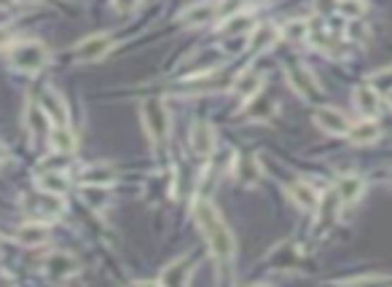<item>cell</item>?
<instances>
[{
  "label": "cell",
  "instance_id": "obj_1",
  "mask_svg": "<svg viewBox=\"0 0 392 287\" xmlns=\"http://www.w3.org/2000/svg\"><path fill=\"white\" fill-rule=\"evenodd\" d=\"M194 218H196L199 231H202L204 239H207V247H210L215 263L220 269H229L231 260H234L237 245H234V236H231L226 220L220 218V212H218L207 199H199V202H196V207H194Z\"/></svg>",
  "mask_w": 392,
  "mask_h": 287
},
{
  "label": "cell",
  "instance_id": "obj_2",
  "mask_svg": "<svg viewBox=\"0 0 392 287\" xmlns=\"http://www.w3.org/2000/svg\"><path fill=\"white\" fill-rule=\"evenodd\" d=\"M140 116H143V126H145V135L150 137V142H164L170 137L172 118H170V110H167L162 99H156V97L143 99Z\"/></svg>",
  "mask_w": 392,
  "mask_h": 287
},
{
  "label": "cell",
  "instance_id": "obj_3",
  "mask_svg": "<svg viewBox=\"0 0 392 287\" xmlns=\"http://www.w3.org/2000/svg\"><path fill=\"white\" fill-rule=\"evenodd\" d=\"M11 65L19 73L35 75L49 65V49L41 41H22L11 49Z\"/></svg>",
  "mask_w": 392,
  "mask_h": 287
},
{
  "label": "cell",
  "instance_id": "obj_4",
  "mask_svg": "<svg viewBox=\"0 0 392 287\" xmlns=\"http://www.w3.org/2000/svg\"><path fill=\"white\" fill-rule=\"evenodd\" d=\"M43 274L52 282H65V279L78 274V260L73 258L70 252H52L43 260Z\"/></svg>",
  "mask_w": 392,
  "mask_h": 287
},
{
  "label": "cell",
  "instance_id": "obj_5",
  "mask_svg": "<svg viewBox=\"0 0 392 287\" xmlns=\"http://www.w3.org/2000/svg\"><path fill=\"white\" fill-rule=\"evenodd\" d=\"M110 49H113V38H110L108 32H95V35L83 38L76 46V59L78 62H97V59H102V56L108 54Z\"/></svg>",
  "mask_w": 392,
  "mask_h": 287
},
{
  "label": "cell",
  "instance_id": "obj_6",
  "mask_svg": "<svg viewBox=\"0 0 392 287\" xmlns=\"http://www.w3.org/2000/svg\"><path fill=\"white\" fill-rule=\"evenodd\" d=\"M314 123L323 129L325 135H333V137H344L352 126L350 116H344L336 108H317L314 110Z\"/></svg>",
  "mask_w": 392,
  "mask_h": 287
},
{
  "label": "cell",
  "instance_id": "obj_7",
  "mask_svg": "<svg viewBox=\"0 0 392 287\" xmlns=\"http://www.w3.org/2000/svg\"><path fill=\"white\" fill-rule=\"evenodd\" d=\"M285 78H287V86L296 92L298 97H317L320 94V83L314 78V73L307 68H301V65H293V68L285 70Z\"/></svg>",
  "mask_w": 392,
  "mask_h": 287
},
{
  "label": "cell",
  "instance_id": "obj_8",
  "mask_svg": "<svg viewBox=\"0 0 392 287\" xmlns=\"http://www.w3.org/2000/svg\"><path fill=\"white\" fill-rule=\"evenodd\" d=\"M215 129H213V123L210 121H196L194 123V129H191V148H194V153L196 156H202V159H207V156H213V151H215Z\"/></svg>",
  "mask_w": 392,
  "mask_h": 287
},
{
  "label": "cell",
  "instance_id": "obj_9",
  "mask_svg": "<svg viewBox=\"0 0 392 287\" xmlns=\"http://www.w3.org/2000/svg\"><path fill=\"white\" fill-rule=\"evenodd\" d=\"M263 75L256 73V70H242V73H237V78L231 81V92L237 97H242V99H256L261 94V89H263Z\"/></svg>",
  "mask_w": 392,
  "mask_h": 287
},
{
  "label": "cell",
  "instance_id": "obj_10",
  "mask_svg": "<svg viewBox=\"0 0 392 287\" xmlns=\"http://www.w3.org/2000/svg\"><path fill=\"white\" fill-rule=\"evenodd\" d=\"M280 41V30L274 25H258L250 30V38H247V51L250 54H263L274 49V43Z\"/></svg>",
  "mask_w": 392,
  "mask_h": 287
},
{
  "label": "cell",
  "instance_id": "obj_11",
  "mask_svg": "<svg viewBox=\"0 0 392 287\" xmlns=\"http://www.w3.org/2000/svg\"><path fill=\"white\" fill-rule=\"evenodd\" d=\"M352 99H355L357 113L365 116V118H376L379 110H381V94H379L374 86H357L352 92Z\"/></svg>",
  "mask_w": 392,
  "mask_h": 287
},
{
  "label": "cell",
  "instance_id": "obj_12",
  "mask_svg": "<svg viewBox=\"0 0 392 287\" xmlns=\"http://www.w3.org/2000/svg\"><path fill=\"white\" fill-rule=\"evenodd\" d=\"M49 226H46V220H32V223H25V226H19L16 228V242L25 247H41L49 242Z\"/></svg>",
  "mask_w": 392,
  "mask_h": 287
},
{
  "label": "cell",
  "instance_id": "obj_13",
  "mask_svg": "<svg viewBox=\"0 0 392 287\" xmlns=\"http://www.w3.org/2000/svg\"><path fill=\"white\" fill-rule=\"evenodd\" d=\"M25 126L32 137H49V132H52V121H49L46 110L35 105L32 99H28V108H25Z\"/></svg>",
  "mask_w": 392,
  "mask_h": 287
},
{
  "label": "cell",
  "instance_id": "obj_14",
  "mask_svg": "<svg viewBox=\"0 0 392 287\" xmlns=\"http://www.w3.org/2000/svg\"><path fill=\"white\" fill-rule=\"evenodd\" d=\"M365 191V183L363 178H357V175H347V178L338 180V188H336V196L341 207H355L360 202V196Z\"/></svg>",
  "mask_w": 392,
  "mask_h": 287
},
{
  "label": "cell",
  "instance_id": "obj_15",
  "mask_svg": "<svg viewBox=\"0 0 392 287\" xmlns=\"http://www.w3.org/2000/svg\"><path fill=\"white\" fill-rule=\"evenodd\" d=\"M287 196L293 199V204H298L301 209H317L320 207V196H317V191L311 188L309 183H290L287 185Z\"/></svg>",
  "mask_w": 392,
  "mask_h": 287
},
{
  "label": "cell",
  "instance_id": "obj_16",
  "mask_svg": "<svg viewBox=\"0 0 392 287\" xmlns=\"http://www.w3.org/2000/svg\"><path fill=\"white\" fill-rule=\"evenodd\" d=\"M379 126L374 123V118H365V121L360 123H352L350 132H347V140H350L352 145H371V142H376L379 140Z\"/></svg>",
  "mask_w": 392,
  "mask_h": 287
},
{
  "label": "cell",
  "instance_id": "obj_17",
  "mask_svg": "<svg viewBox=\"0 0 392 287\" xmlns=\"http://www.w3.org/2000/svg\"><path fill=\"white\" fill-rule=\"evenodd\" d=\"M41 108L46 110L49 121L54 123V126H65L68 123V105H65V99L57 94V92H46L43 94Z\"/></svg>",
  "mask_w": 392,
  "mask_h": 287
},
{
  "label": "cell",
  "instance_id": "obj_18",
  "mask_svg": "<svg viewBox=\"0 0 392 287\" xmlns=\"http://www.w3.org/2000/svg\"><path fill=\"white\" fill-rule=\"evenodd\" d=\"M263 175V169H261V161H258L256 156H239L237 159V169H234V178L244 183V185H256L258 180Z\"/></svg>",
  "mask_w": 392,
  "mask_h": 287
},
{
  "label": "cell",
  "instance_id": "obj_19",
  "mask_svg": "<svg viewBox=\"0 0 392 287\" xmlns=\"http://www.w3.org/2000/svg\"><path fill=\"white\" fill-rule=\"evenodd\" d=\"M191 271H194V266H189V260L180 258L175 263H170L162 274H159V282L162 285H186L191 279Z\"/></svg>",
  "mask_w": 392,
  "mask_h": 287
},
{
  "label": "cell",
  "instance_id": "obj_20",
  "mask_svg": "<svg viewBox=\"0 0 392 287\" xmlns=\"http://www.w3.org/2000/svg\"><path fill=\"white\" fill-rule=\"evenodd\" d=\"M218 8L215 6H210V3H204V6H191L186 8V14H180V25H186V28H199V25H210L213 19H215Z\"/></svg>",
  "mask_w": 392,
  "mask_h": 287
},
{
  "label": "cell",
  "instance_id": "obj_21",
  "mask_svg": "<svg viewBox=\"0 0 392 287\" xmlns=\"http://www.w3.org/2000/svg\"><path fill=\"white\" fill-rule=\"evenodd\" d=\"M113 180H116V172H113V166L110 164H92L81 172L83 185H100V188H105Z\"/></svg>",
  "mask_w": 392,
  "mask_h": 287
},
{
  "label": "cell",
  "instance_id": "obj_22",
  "mask_svg": "<svg viewBox=\"0 0 392 287\" xmlns=\"http://www.w3.org/2000/svg\"><path fill=\"white\" fill-rule=\"evenodd\" d=\"M49 142H52V148H54L57 153L76 151V135L68 129V123H65V126H54V129L49 132Z\"/></svg>",
  "mask_w": 392,
  "mask_h": 287
},
{
  "label": "cell",
  "instance_id": "obj_23",
  "mask_svg": "<svg viewBox=\"0 0 392 287\" xmlns=\"http://www.w3.org/2000/svg\"><path fill=\"white\" fill-rule=\"evenodd\" d=\"M38 188H41L43 193H54V196H65L70 188L68 178L62 175V172H46V175H41L38 178Z\"/></svg>",
  "mask_w": 392,
  "mask_h": 287
},
{
  "label": "cell",
  "instance_id": "obj_24",
  "mask_svg": "<svg viewBox=\"0 0 392 287\" xmlns=\"http://www.w3.org/2000/svg\"><path fill=\"white\" fill-rule=\"evenodd\" d=\"M253 28H256V16H253V14H244V11L229 16V19H226V22L220 25V30H223L226 35H234V32H250Z\"/></svg>",
  "mask_w": 392,
  "mask_h": 287
},
{
  "label": "cell",
  "instance_id": "obj_25",
  "mask_svg": "<svg viewBox=\"0 0 392 287\" xmlns=\"http://www.w3.org/2000/svg\"><path fill=\"white\" fill-rule=\"evenodd\" d=\"M280 35L287 38V41H293V43L309 41V22H307V19H290V22L283 28Z\"/></svg>",
  "mask_w": 392,
  "mask_h": 287
},
{
  "label": "cell",
  "instance_id": "obj_26",
  "mask_svg": "<svg viewBox=\"0 0 392 287\" xmlns=\"http://www.w3.org/2000/svg\"><path fill=\"white\" fill-rule=\"evenodd\" d=\"M368 86H374V89H376L381 97L392 94V68L374 73V75H371V81H368Z\"/></svg>",
  "mask_w": 392,
  "mask_h": 287
},
{
  "label": "cell",
  "instance_id": "obj_27",
  "mask_svg": "<svg viewBox=\"0 0 392 287\" xmlns=\"http://www.w3.org/2000/svg\"><path fill=\"white\" fill-rule=\"evenodd\" d=\"M336 11L347 19H360L365 14V3L363 0H338Z\"/></svg>",
  "mask_w": 392,
  "mask_h": 287
},
{
  "label": "cell",
  "instance_id": "obj_28",
  "mask_svg": "<svg viewBox=\"0 0 392 287\" xmlns=\"http://www.w3.org/2000/svg\"><path fill=\"white\" fill-rule=\"evenodd\" d=\"M338 0H314V8L320 11V14H331V11H336Z\"/></svg>",
  "mask_w": 392,
  "mask_h": 287
},
{
  "label": "cell",
  "instance_id": "obj_29",
  "mask_svg": "<svg viewBox=\"0 0 392 287\" xmlns=\"http://www.w3.org/2000/svg\"><path fill=\"white\" fill-rule=\"evenodd\" d=\"M140 3H143V0H113L116 11H124V14H126V11H135Z\"/></svg>",
  "mask_w": 392,
  "mask_h": 287
},
{
  "label": "cell",
  "instance_id": "obj_30",
  "mask_svg": "<svg viewBox=\"0 0 392 287\" xmlns=\"http://www.w3.org/2000/svg\"><path fill=\"white\" fill-rule=\"evenodd\" d=\"M11 35H14V32H11V28H0V49H3V46H8Z\"/></svg>",
  "mask_w": 392,
  "mask_h": 287
},
{
  "label": "cell",
  "instance_id": "obj_31",
  "mask_svg": "<svg viewBox=\"0 0 392 287\" xmlns=\"http://www.w3.org/2000/svg\"><path fill=\"white\" fill-rule=\"evenodd\" d=\"M16 3H22V6H30V3H35V0H16Z\"/></svg>",
  "mask_w": 392,
  "mask_h": 287
},
{
  "label": "cell",
  "instance_id": "obj_32",
  "mask_svg": "<svg viewBox=\"0 0 392 287\" xmlns=\"http://www.w3.org/2000/svg\"><path fill=\"white\" fill-rule=\"evenodd\" d=\"M0 245H3V236H0Z\"/></svg>",
  "mask_w": 392,
  "mask_h": 287
},
{
  "label": "cell",
  "instance_id": "obj_33",
  "mask_svg": "<svg viewBox=\"0 0 392 287\" xmlns=\"http://www.w3.org/2000/svg\"><path fill=\"white\" fill-rule=\"evenodd\" d=\"M253 3H261V0H253Z\"/></svg>",
  "mask_w": 392,
  "mask_h": 287
},
{
  "label": "cell",
  "instance_id": "obj_34",
  "mask_svg": "<svg viewBox=\"0 0 392 287\" xmlns=\"http://www.w3.org/2000/svg\"><path fill=\"white\" fill-rule=\"evenodd\" d=\"M0 153H3V151H0Z\"/></svg>",
  "mask_w": 392,
  "mask_h": 287
}]
</instances>
